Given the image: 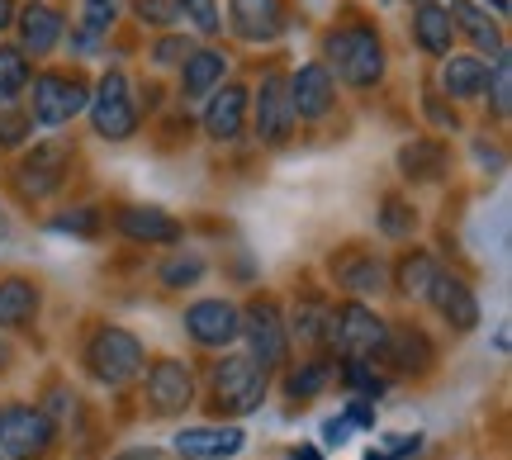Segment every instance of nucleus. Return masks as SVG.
Returning a JSON list of instances; mask_svg holds the SVG:
<instances>
[{
  "instance_id": "obj_18",
  "label": "nucleus",
  "mask_w": 512,
  "mask_h": 460,
  "mask_svg": "<svg viewBox=\"0 0 512 460\" xmlns=\"http://www.w3.org/2000/svg\"><path fill=\"white\" fill-rule=\"evenodd\" d=\"M176 456L185 460H223L242 451V427H185L176 432Z\"/></svg>"
},
{
  "instance_id": "obj_20",
  "label": "nucleus",
  "mask_w": 512,
  "mask_h": 460,
  "mask_svg": "<svg viewBox=\"0 0 512 460\" xmlns=\"http://www.w3.org/2000/svg\"><path fill=\"white\" fill-rule=\"evenodd\" d=\"M114 228H119L124 238H133V242H176L185 233L171 214L147 209V204H128V209H119V214H114Z\"/></svg>"
},
{
  "instance_id": "obj_28",
  "label": "nucleus",
  "mask_w": 512,
  "mask_h": 460,
  "mask_svg": "<svg viewBox=\"0 0 512 460\" xmlns=\"http://www.w3.org/2000/svg\"><path fill=\"white\" fill-rule=\"evenodd\" d=\"M29 81H34L29 57L19 53V48H0V110H5V105H15Z\"/></svg>"
},
{
  "instance_id": "obj_47",
  "label": "nucleus",
  "mask_w": 512,
  "mask_h": 460,
  "mask_svg": "<svg viewBox=\"0 0 512 460\" xmlns=\"http://www.w3.org/2000/svg\"><path fill=\"white\" fill-rule=\"evenodd\" d=\"M294 460H318V451L313 446H294Z\"/></svg>"
},
{
  "instance_id": "obj_50",
  "label": "nucleus",
  "mask_w": 512,
  "mask_h": 460,
  "mask_svg": "<svg viewBox=\"0 0 512 460\" xmlns=\"http://www.w3.org/2000/svg\"><path fill=\"white\" fill-rule=\"evenodd\" d=\"M422 5H441V0H422Z\"/></svg>"
},
{
  "instance_id": "obj_43",
  "label": "nucleus",
  "mask_w": 512,
  "mask_h": 460,
  "mask_svg": "<svg viewBox=\"0 0 512 460\" xmlns=\"http://www.w3.org/2000/svg\"><path fill=\"white\" fill-rule=\"evenodd\" d=\"M427 114H432V124H441V129H456V114L441 110V100H427Z\"/></svg>"
},
{
  "instance_id": "obj_42",
  "label": "nucleus",
  "mask_w": 512,
  "mask_h": 460,
  "mask_svg": "<svg viewBox=\"0 0 512 460\" xmlns=\"http://www.w3.org/2000/svg\"><path fill=\"white\" fill-rule=\"evenodd\" d=\"M342 418H347L351 427H375V408H370V404H351Z\"/></svg>"
},
{
  "instance_id": "obj_9",
  "label": "nucleus",
  "mask_w": 512,
  "mask_h": 460,
  "mask_svg": "<svg viewBox=\"0 0 512 460\" xmlns=\"http://www.w3.org/2000/svg\"><path fill=\"white\" fill-rule=\"evenodd\" d=\"M67 162H72V148L67 143H38L34 152H24L15 166V190L24 200H48L62 190L67 181Z\"/></svg>"
},
{
  "instance_id": "obj_33",
  "label": "nucleus",
  "mask_w": 512,
  "mask_h": 460,
  "mask_svg": "<svg viewBox=\"0 0 512 460\" xmlns=\"http://www.w3.org/2000/svg\"><path fill=\"white\" fill-rule=\"evenodd\" d=\"M328 328H332V309H323V304H304V309L294 313L299 342H328Z\"/></svg>"
},
{
  "instance_id": "obj_46",
  "label": "nucleus",
  "mask_w": 512,
  "mask_h": 460,
  "mask_svg": "<svg viewBox=\"0 0 512 460\" xmlns=\"http://www.w3.org/2000/svg\"><path fill=\"white\" fill-rule=\"evenodd\" d=\"M470 5H489L494 15H508V0H470Z\"/></svg>"
},
{
  "instance_id": "obj_10",
  "label": "nucleus",
  "mask_w": 512,
  "mask_h": 460,
  "mask_svg": "<svg viewBox=\"0 0 512 460\" xmlns=\"http://www.w3.org/2000/svg\"><path fill=\"white\" fill-rule=\"evenodd\" d=\"M256 138L261 143H271V148H280V143H290L294 133V105H290V91H285V76H266L261 86H256Z\"/></svg>"
},
{
  "instance_id": "obj_3",
  "label": "nucleus",
  "mask_w": 512,
  "mask_h": 460,
  "mask_svg": "<svg viewBox=\"0 0 512 460\" xmlns=\"http://www.w3.org/2000/svg\"><path fill=\"white\" fill-rule=\"evenodd\" d=\"M384 337H389V323H384L375 309L366 304H342L332 309V328H328V342L347 361H370L384 351Z\"/></svg>"
},
{
  "instance_id": "obj_13",
  "label": "nucleus",
  "mask_w": 512,
  "mask_h": 460,
  "mask_svg": "<svg viewBox=\"0 0 512 460\" xmlns=\"http://www.w3.org/2000/svg\"><path fill=\"white\" fill-rule=\"evenodd\" d=\"M242 328V309L228 299H200L185 309V332L200 342V347H228Z\"/></svg>"
},
{
  "instance_id": "obj_37",
  "label": "nucleus",
  "mask_w": 512,
  "mask_h": 460,
  "mask_svg": "<svg viewBox=\"0 0 512 460\" xmlns=\"http://www.w3.org/2000/svg\"><path fill=\"white\" fill-rule=\"evenodd\" d=\"M53 233H76V238H95L100 233V214L95 209H67L53 219Z\"/></svg>"
},
{
  "instance_id": "obj_8",
  "label": "nucleus",
  "mask_w": 512,
  "mask_h": 460,
  "mask_svg": "<svg viewBox=\"0 0 512 460\" xmlns=\"http://www.w3.org/2000/svg\"><path fill=\"white\" fill-rule=\"evenodd\" d=\"M238 332H247L252 361L266 370V375L285 366V356H290V332H285V318H280V309H275L271 299H256L252 309L242 313Z\"/></svg>"
},
{
  "instance_id": "obj_17",
  "label": "nucleus",
  "mask_w": 512,
  "mask_h": 460,
  "mask_svg": "<svg viewBox=\"0 0 512 460\" xmlns=\"http://www.w3.org/2000/svg\"><path fill=\"white\" fill-rule=\"evenodd\" d=\"M228 19L247 43H271L285 29V5L280 0H228Z\"/></svg>"
},
{
  "instance_id": "obj_48",
  "label": "nucleus",
  "mask_w": 512,
  "mask_h": 460,
  "mask_svg": "<svg viewBox=\"0 0 512 460\" xmlns=\"http://www.w3.org/2000/svg\"><path fill=\"white\" fill-rule=\"evenodd\" d=\"M10 366V347H5V342H0V370Z\"/></svg>"
},
{
  "instance_id": "obj_23",
  "label": "nucleus",
  "mask_w": 512,
  "mask_h": 460,
  "mask_svg": "<svg viewBox=\"0 0 512 460\" xmlns=\"http://www.w3.org/2000/svg\"><path fill=\"white\" fill-rule=\"evenodd\" d=\"M441 95H451V100H475L484 95V81H489V67H484V57H465V53H451L441 62Z\"/></svg>"
},
{
  "instance_id": "obj_16",
  "label": "nucleus",
  "mask_w": 512,
  "mask_h": 460,
  "mask_svg": "<svg viewBox=\"0 0 512 460\" xmlns=\"http://www.w3.org/2000/svg\"><path fill=\"white\" fill-rule=\"evenodd\" d=\"M427 299L441 309V318L451 323L456 332H470L479 323V299L475 290L465 285L460 276H451V271H437V280H432V290H427Z\"/></svg>"
},
{
  "instance_id": "obj_49",
  "label": "nucleus",
  "mask_w": 512,
  "mask_h": 460,
  "mask_svg": "<svg viewBox=\"0 0 512 460\" xmlns=\"http://www.w3.org/2000/svg\"><path fill=\"white\" fill-rule=\"evenodd\" d=\"M0 233H5V214H0Z\"/></svg>"
},
{
  "instance_id": "obj_7",
  "label": "nucleus",
  "mask_w": 512,
  "mask_h": 460,
  "mask_svg": "<svg viewBox=\"0 0 512 460\" xmlns=\"http://www.w3.org/2000/svg\"><path fill=\"white\" fill-rule=\"evenodd\" d=\"M91 105V91L81 86V76H67V72H43L34 76V124L43 129H57V124H67L76 114Z\"/></svg>"
},
{
  "instance_id": "obj_19",
  "label": "nucleus",
  "mask_w": 512,
  "mask_h": 460,
  "mask_svg": "<svg viewBox=\"0 0 512 460\" xmlns=\"http://www.w3.org/2000/svg\"><path fill=\"white\" fill-rule=\"evenodd\" d=\"M384 361L394 370H403V375H422V370L432 366V337L422 328H413V323H403V328H389V337H384Z\"/></svg>"
},
{
  "instance_id": "obj_36",
  "label": "nucleus",
  "mask_w": 512,
  "mask_h": 460,
  "mask_svg": "<svg viewBox=\"0 0 512 460\" xmlns=\"http://www.w3.org/2000/svg\"><path fill=\"white\" fill-rule=\"evenodd\" d=\"M200 276H204V261L200 257H171V261H162V285H166V290L195 285Z\"/></svg>"
},
{
  "instance_id": "obj_51",
  "label": "nucleus",
  "mask_w": 512,
  "mask_h": 460,
  "mask_svg": "<svg viewBox=\"0 0 512 460\" xmlns=\"http://www.w3.org/2000/svg\"><path fill=\"white\" fill-rule=\"evenodd\" d=\"M0 460H5V456H0Z\"/></svg>"
},
{
  "instance_id": "obj_14",
  "label": "nucleus",
  "mask_w": 512,
  "mask_h": 460,
  "mask_svg": "<svg viewBox=\"0 0 512 460\" xmlns=\"http://www.w3.org/2000/svg\"><path fill=\"white\" fill-rule=\"evenodd\" d=\"M247 105H252V95L242 91V86H219V91L209 95V105H204V133H209L214 143L242 138V129H247Z\"/></svg>"
},
{
  "instance_id": "obj_30",
  "label": "nucleus",
  "mask_w": 512,
  "mask_h": 460,
  "mask_svg": "<svg viewBox=\"0 0 512 460\" xmlns=\"http://www.w3.org/2000/svg\"><path fill=\"white\" fill-rule=\"evenodd\" d=\"M332 380V366L328 361H309V366L290 370V380H285V394H290L294 404H309V399H318L323 389H328Z\"/></svg>"
},
{
  "instance_id": "obj_45",
  "label": "nucleus",
  "mask_w": 512,
  "mask_h": 460,
  "mask_svg": "<svg viewBox=\"0 0 512 460\" xmlns=\"http://www.w3.org/2000/svg\"><path fill=\"white\" fill-rule=\"evenodd\" d=\"M15 29V0H0V34Z\"/></svg>"
},
{
  "instance_id": "obj_6",
  "label": "nucleus",
  "mask_w": 512,
  "mask_h": 460,
  "mask_svg": "<svg viewBox=\"0 0 512 460\" xmlns=\"http://www.w3.org/2000/svg\"><path fill=\"white\" fill-rule=\"evenodd\" d=\"M266 399V370L252 356H223L214 366V408L219 413H252Z\"/></svg>"
},
{
  "instance_id": "obj_11",
  "label": "nucleus",
  "mask_w": 512,
  "mask_h": 460,
  "mask_svg": "<svg viewBox=\"0 0 512 460\" xmlns=\"http://www.w3.org/2000/svg\"><path fill=\"white\" fill-rule=\"evenodd\" d=\"M285 91H290L294 119H309V124L328 119L332 105H337V81L328 76V67H323V62H304V67L285 81Z\"/></svg>"
},
{
  "instance_id": "obj_25",
  "label": "nucleus",
  "mask_w": 512,
  "mask_h": 460,
  "mask_svg": "<svg viewBox=\"0 0 512 460\" xmlns=\"http://www.w3.org/2000/svg\"><path fill=\"white\" fill-rule=\"evenodd\" d=\"M337 285L351 290V295H380L384 290V266L366 252H347L337 261Z\"/></svg>"
},
{
  "instance_id": "obj_15",
  "label": "nucleus",
  "mask_w": 512,
  "mask_h": 460,
  "mask_svg": "<svg viewBox=\"0 0 512 460\" xmlns=\"http://www.w3.org/2000/svg\"><path fill=\"white\" fill-rule=\"evenodd\" d=\"M15 29H19V53L24 57L29 53L43 57L62 43V15L53 5H43V0H29L24 10H15Z\"/></svg>"
},
{
  "instance_id": "obj_26",
  "label": "nucleus",
  "mask_w": 512,
  "mask_h": 460,
  "mask_svg": "<svg viewBox=\"0 0 512 460\" xmlns=\"http://www.w3.org/2000/svg\"><path fill=\"white\" fill-rule=\"evenodd\" d=\"M38 313V290L29 280H0V328H24V323H34Z\"/></svg>"
},
{
  "instance_id": "obj_44",
  "label": "nucleus",
  "mask_w": 512,
  "mask_h": 460,
  "mask_svg": "<svg viewBox=\"0 0 512 460\" xmlns=\"http://www.w3.org/2000/svg\"><path fill=\"white\" fill-rule=\"evenodd\" d=\"M347 432H351V423H347V418H332V423H328V442H337V446H342V442H347Z\"/></svg>"
},
{
  "instance_id": "obj_21",
  "label": "nucleus",
  "mask_w": 512,
  "mask_h": 460,
  "mask_svg": "<svg viewBox=\"0 0 512 460\" xmlns=\"http://www.w3.org/2000/svg\"><path fill=\"white\" fill-rule=\"evenodd\" d=\"M446 15H451V29L470 38L479 53H489V57L508 53V43H503V29H498V24L484 15L479 5H470V0H451V10H446Z\"/></svg>"
},
{
  "instance_id": "obj_5",
  "label": "nucleus",
  "mask_w": 512,
  "mask_h": 460,
  "mask_svg": "<svg viewBox=\"0 0 512 460\" xmlns=\"http://www.w3.org/2000/svg\"><path fill=\"white\" fill-rule=\"evenodd\" d=\"M53 446V418L43 408L5 404L0 408V456L5 460H38Z\"/></svg>"
},
{
  "instance_id": "obj_12",
  "label": "nucleus",
  "mask_w": 512,
  "mask_h": 460,
  "mask_svg": "<svg viewBox=\"0 0 512 460\" xmlns=\"http://www.w3.org/2000/svg\"><path fill=\"white\" fill-rule=\"evenodd\" d=\"M190 399H195V375H190V366L176 361V356L152 361V370H147V404L171 418V413H185Z\"/></svg>"
},
{
  "instance_id": "obj_2",
  "label": "nucleus",
  "mask_w": 512,
  "mask_h": 460,
  "mask_svg": "<svg viewBox=\"0 0 512 460\" xmlns=\"http://www.w3.org/2000/svg\"><path fill=\"white\" fill-rule=\"evenodd\" d=\"M143 342L128 328H100L86 347V366L100 385H128L138 370H143Z\"/></svg>"
},
{
  "instance_id": "obj_31",
  "label": "nucleus",
  "mask_w": 512,
  "mask_h": 460,
  "mask_svg": "<svg viewBox=\"0 0 512 460\" xmlns=\"http://www.w3.org/2000/svg\"><path fill=\"white\" fill-rule=\"evenodd\" d=\"M484 91L494 95V119H508L512 114V67H508V53L494 57V72L484 81Z\"/></svg>"
},
{
  "instance_id": "obj_34",
  "label": "nucleus",
  "mask_w": 512,
  "mask_h": 460,
  "mask_svg": "<svg viewBox=\"0 0 512 460\" xmlns=\"http://www.w3.org/2000/svg\"><path fill=\"white\" fill-rule=\"evenodd\" d=\"M176 15H185L200 34H219V24H223L219 0H176Z\"/></svg>"
},
{
  "instance_id": "obj_4",
  "label": "nucleus",
  "mask_w": 512,
  "mask_h": 460,
  "mask_svg": "<svg viewBox=\"0 0 512 460\" xmlns=\"http://www.w3.org/2000/svg\"><path fill=\"white\" fill-rule=\"evenodd\" d=\"M91 124L100 138L110 143H124L138 133V105H133V91H128V76L124 72H105L100 86L91 91Z\"/></svg>"
},
{
  "instance_id": "obj_39",
  "label": "nucleus",
  "mask_w": 512,
  "mask_h": 460,
  "mask_svg": "<svg viewBox=\"0 0 512 460\" xmlns=\"http://www.w3.org/2000/svg\"><path fill=\"white\" fill-rule=\"evenodd\" d=\"M29 129H34V119L19 110H0V148H15V143H24L29 138Z\"/></svg>"
},
{
  "instance_id": "obj_40",
  "label": "nucleus",
  "mask_w": 512,
  "mask_h": 460,
  "mask_svg": "<svg viewBox=\"0 0 512 460\" xmlns=\"http://www.w3.org/2000/svg\"><path fill=\"white\" fill-rule=\"evenodd\" d=\"M138 19H143V24H176V0H138Z\"/></svg>"
},
{
  "instance_id": "obj_27",
  "label": "nucleus",
  "mask_w": 512,
  "mask_h": 460,
  "mask_svg": "<svg viewBox=\"0 0 512 460\" xmlns=\"http://www.w3.org/2000/svg\"><path fill=\"white\" fill-rule=\"evenodd\" d=\"M399 166H403V176H413V181H437L441 171H446V152L422 138V143H408L399 152Z\"/></svg>"
},
{
  "instance_id": "obj_41",
  "label": "nucleus",
  "mask_w": 512,
  "mask_h": 460,
  "mask_svg": "<svg viewBox=\"0 0 512 460\" xmlns=\"http://www.w3.org/2000/svg\"><path fill=\"white\" fill-rule=\"evenodd\" d=\"M185 57H190V43L176 34H166L162 43L152 48V62H157V67H171V62H185Z\"/></svg>"
},
{
  "instance_id": "obj_38",
  "label": "nucleus",
  "mask_w": 512,
  "mask_h": 460,
  "mask_svg": "<svg viewBox=\"0 0 512 460\" xmlns=\"http://www.w3.org/2000/svg\"><path fill=\"white\" fill-rule=\"evenodd\" d=\"M342 370H347V380H351V389H356V394H366V399H380V394H384V380L366 366V361H347Z\"/></svg>"
},
{
  "instance_id": "obj_24",
  "label": "nucleus",
  "mask_w": 512,
  "mask_h": 460,
  "mask_svg": "<svg viewBox=\"0 0 512 460\" xmlns=\"http://www.w3.org/2000/svg\"><path fill=\"white\" fill-rule=\"evenodd\" d=\"M413 38H418L422 53L451 57L456 29H451V15H446V5H418V15H413Z\"/></svg>"
},
{
  "instance_id": "obj_22",
  "label": "nucleus",
  "mask_w": 512,
  "mask_h": 460,
  "mask_svg": "<svg viewBox=\"0 0 512 460\" xmlns=\"http://www.w3.org/2000/svg\"><path fill=\"white\" fill-rule=\"evenodd\" d=\"M223 76H228V57H223L219 48H195V53L181 62V95L185 100L214 95Z\"/></svg>"
},
{
  "instance_id": "obj_35",
  "label": "nucleus",
  "mask_w": 512,
  "mask_h": 460,
  "mask_svg": "<svg viewBox=\"0 0 512 460\" xmlns=\"http://www.w3.org/2000/svg\"><path fill=\"white\" fill-rule=\"evenodd\" d=\"M124 15V0H86V10H81V29H91V34H110V24Z\"/></svg>"
},
{
  "instance_id": "obj_32",
  "label": "nucleus",
  "mask_w": 512,
  "mask_h": 460,
  "mask_svg": "<svg viewBox=\"0 0 512 460\" xmlns=\"http://www.w3.org/2000/svg\"><path fill=\"white\" fill-rule=\"evenodd\" d=\"M380 228L389 233V238H408V233L418 228V214H413V204H403L399 195H389V200L380 204Z\"/></svg>"
},
{
  "instance_id": "obj_29",
  "label": "nucleus",
  "mask_w": 512,
  "mask_h": 460,
  "mask_svg": "<svg viewBox=\"0 0 512 460\" xmlns=\"http://www.w3.org/2000/svg\"><path fill=\"white\" fill-rule=\"evenodd\" d=\"M437 271H441V266L427 257V252H408V257L399 261V290L408 299H427V290H432Z\"/></svg>"
},
{
  "instance_id": "obj_1",
  "label": "nucleus",
  "mask_w": 512,
  "mask_h": 460,
  "mask_svg": "<svg viewBox=\"0 0 512 460\" xmlns=\"http://www.w3.org/2000/svg\"><path fill=\"white\" fill-rule=\"evenodd\" d=\"M323 53H328L332 81H347L356 91H370V86L384 81V38L375 24H366V19L337 24L328 34V43H323Z\"/></svg>"
}]
</instances>
